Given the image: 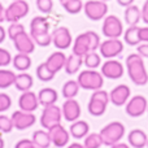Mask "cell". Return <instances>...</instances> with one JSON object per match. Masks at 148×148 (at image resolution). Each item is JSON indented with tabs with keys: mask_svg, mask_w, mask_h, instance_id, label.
Returning <instances> with one entry per match:
<instances>
[{
	"mask_svg": "<svg viewBox=\"0 0 148 148\" xmlns=\"http://www.w3.org/2000/svg\"><path fill=\"white\" fill-rule=\"evenodd\" d=\"M83 3L82 0H66V1L62 3V7L70 14H77L83 9Z\"/></svg>",
	"mask_w": 148,
	"mask_h": 148,
	"instance_id": "36",
	"label": "cell"
},
{
	"mask_svg": "<svg viewBox=\"0 0 148 148\" xmlns=\"http://www.w3.org/2000/svg\"><path fill=\"white\" fill-rule=\"evenodd\" d=\"M88 131H90V126L86 121L83 120H77L72 122V126L69 129V133L73 138L75 139H82V138H86L88 135Z\"/></svg>",
	"mask_w": 148,
	"mask_h": 148,
	"instance_id": "23",
	"label": "cell"
},
{
	"mask_svg": "<svg viewBox=\"0 0 148 148\" xmlns=\"http://www.w3.org/2000/svg\"><path fill=\"white\" fill-rule=\"evenodd\" d=\"M72 34H70L69 29L61 26V27H56L52 31V43L55 47L59 49H66L72 46Z\"/></svg>",
	"mask_w": 148,
	"mask_h": 148,
	"instance_id": "11",
	"label": "cell"
},
{
	"mask_svg": "<svg viewBox=\"0 0 148 148\" xmlns=\"http://www.w3.org/2000/svg\"><path fill=\"white\" fill-rule=\"evenodd\" d=\"M31 140H33L34 146H36L38 148H48L52 143L48 130H36L33 134V139Z\"/></svg>",
	"mask_w": 148,
	"mask_h": 148,
	"instance_id": "26",
	"label": "cell"
},
{
	"mask_svg": "<svg viewBox=\"0 0 148 148\" xmlns=\"http://www.w3.org/2000/svg\"><path fill=\"white\" fill-rule=\"evenodd\" d=\"M34 81L33 77L27 73H21L18 75H16V81H14V86L18 91H30L31 86H33Z\"/></svg>",
	"mask_w": 148,
	"mask_h": 148,
	"instance_id": "28",
	"label": "cell"
},
{
	"mask_svg": "<svg viewBox=\"0 0 148 148\" xmlns=\"http://www.w3.org/2000/svg\"><path fill=\"white\" fill-rule=\"evenodd\" d=\"M13 127L14 126H13L12 117L5 116V114H0V131L7 134V133H10Z\"/></svg>",
	"mask_w": 148,
	"mask_h": 148,
	"instance_id": "38",
	"label": "cell"
},
{
	"mask_svg": "<svg viewBox=\"0 0 148 148\" xmlns=\"http://www.w3.org/2000/svg\"><path fill=\"white\" fill-rule=\"evenodd\" d=\"M48 134H49L52 144L56 146L57 148H62V147L68 146V143H69L70 133L61 123H59V125H56V126H52L51 129H48Z\"/></svg>",
	"mask_w": 148,
	"mask_h": 148,
	"instance_id": "12",
	"label": "cell"
},
{
	"mask_svg": "<svg viewBox=\"0 0 148 148\" xmlns=\"http://www.w3.org/2000/svg\"><path fill=\"white\" fill-rule=\"evenodd\" d=\"M61 112L68 122H74L81 117V105L75 99H66L61 107Z\"/></svg>",
	"mask_w": 148,
	"mask_h": 148,
	"instance_id": "17",
	"label": "cell"
},
{
	"mask_svg": "<svg viewBox=\"0 0 148 148\" xmlns=\"http://www.w3.org/2000/svg\"><path fill=\"white\" fill-rule=\"evenodd\" d=\"M33 140H30V139H21L20 142H17L16 143L14 148H27L30 146H33Z\"/></svg>",
	"mask_w": 148,
	"mask_h": 148,
	"instance_id": "45",
	"label": "cell"
},
{
	"mask_svg": "<svg viewBox=\"0 0 148 148\" xmlns=\"http://www.w3.org/2000/svg\"><path fill=\"white\" fill-rule=\"evenodd\" d=\"M77 82L81 88L96 91V90L101 88L104 84V77L101 73L96 72L95 69H86L79 73Z\"/></svg>",
	"mask_w": 148,
	"mask_h": 148,
	"instance_id": "4",
	"label": "cell"
},
{
	"mask_svg": "<svg viewBox=\"0 0 148 148\" xmlns=\"http://www.w3.org/2000/svg\"><path fill=\"white\" fill-rule=\"evenodd\" d=\"M0 148H4V139L0 136Z\"/></svg>",
	"mask_w": 148,
	"mask_h": 148,
	"instance_id": "52",
	"label": "cell"
},
{
	"mask_svg": "<svg viewBox=\"0 0 148 148\" xmlns=\"http://www.w3.org/2000/svg\"><path fill=\"white\" fill-rule=\"evenodd\" d=\"M142 20V9H139L136 5H130L125 9V22L129 26H135Z\"/></svg>",
	"mask_w": 148,
	"mask_h": 148,
	"instance_id": "24",
	"label": "cell"
},
{
	"mask_svg": "<svg viewBox=\"0 0 148 148\" xmlns=\"http://www.w3.org/2000/svg\"><path fill=\"white\" fill-rule=\"evenodd\" d=\"M36 77H38L42 82H49L53 79L55 73L47 66L46 62H43V64L38 65V68H36Z\"/></svg>",
	"mask_w": 148,
	"mask_h": 148,
	"instance_id": "34",
	"label": "cell"
},
{
	"mask_svg": "<svg viewBox=\"0 0 148 148\" xmlns=\"http://www.w3.org/2000/svg\"><path fill=\"white\" fill-rule=\"evenodd\" d=\"M16 49L18 51V53H26L30 55L31 52H34L35 49V42L33 40L31 35H29L26 31L18 34L14 39H13Z\"/></svg>",
	"mask_w": 148,
	"mask_h": 148,
	"instance_id": "16",
	"label": "cell"
},
{
	"mask_svg": "<svg viewBox=\"0 0 148 148\" xmlns=\"http://www.w3.org/2000/svg\"><path fill=\"white\" fill-rule=\"evenodd\" d=\"M12 62V56H10L9 51L5 48H0V66H7Z\"/></svg>",
	"mask_w": 148,
	"mask_h": 148,
	"instance_id": "42",
	"label": "cell"
},
{
	"mask_svg": "<svg viewBox=\"0 0 148 148\" xmlns=\"http://www.w3.org/2000/svg\"><path fill=\"white\" fill-rule=\"evenodd\" d=\"M126 69L131 82L136 86H146L148 83V73L143 57L139 53H131L126 57Z\"/></svg>",
	"mask_w": 148,
	"mask_h": 148,
	"instance_id": "1",
	"label": "cell"
},
{
	"mask_svg": "<svg viewBox=\"0 0 148 148\" xmlns=\"http://www.w3.org/2000/svg\"><path fill=\"white\" fill-rule=\"evenodd\" d=\"M103 35L108 39H118L123 34V25L117 16H107L103 22Z\"/></svg>",
	"mask_w": 148,
	"mask_h": 148,
	"instance_id": "7",
	"label": "cell"
},
{
	"mask_svg": "<svg viewBox=\"0 0 148 148\" xmlns=\"http://www.w3.org/2000/svg\"><path fill=\"white\" fill-rule=\"evenodd\" d=\"M12 105V100H10L9 95L7 94H0V113L5 112L9 109V107Z\"/></svg>",
	"mask_w": 148,
	"mask_h": 148,
	"instance_id": "41",
	"label": "cell"
},
{
	"mask_svg": "<svg viewBox=\"0 0 148 148\" xmlns=\"http://www.w3.org/2000/svg\"><path fill=\"white\" fill-rule=\"evenodd\" d=\"M36 7L42 13H49L53 9V0H36Z\"/></svg>",
	"mask_w": 148,
	"mask_h": 148,
	"instance_id": "40",
	"label": "cell"
},
{
	"mask_svg": "<svg viewBox=\"0 0 148 148\" xmlns=\"http://www.w3.org/2000/svg\"><path fill=\"white\" fill-rule=\"evenodd\" d=\"M29 13V4L25 0H14L9 7L5 8V21L18 22L21 18L26 17Z\"/></svg>",
	"mask_w": 148,
	"mask_h": 148,
	"instance_id": "8",
	"label": "cell"
},
{
	"mask_svg": "<svg viewBox=\"0 0 148 148\" xmlns=\"http://www.w3.org/2000/svg\"><path fill=\"white\" fill-rule=\"evenodd\" d=\"M49 23L47 18L44 17H34L30 22V34H39V33H48Z\"/></svg>",
	"mask_w": 148,
	"mask_h": 148,
	"instance_id": "27",
	"label": "cell"
},
{
	"mask_svg": "<svg viewBox=\"0 0 148 148\" xmlns=\"http://www.w3.org/2000/svg\"><path fill=\"white\" fill-rule=\"evenodd\" d=\"M3 21H5V9H4V7H3V4L0 3V23H1Z\"/></svg>",
	"mask_w": 148,
	"mask_h": 148,
	"instance_id": "49",
	"label": "cell"
},
{
	"mask_svg": "<svg viewBox=\"0 0 148 148\" xmlns=\"http://www.w3.org/2000/svg\"><path fill=\"white\" fill-rule=\"evenodd\" d=\"M100 56L105 57V59H113V57L118 56L122 53L123 51V43L120 39H107V40L101 42L99 47Z\"/></svg>",
	"mask_w": 148,
	"mask_h": 148,
	"instance_id": "10",
	"label": "cell"
},
{
	"mask_svg": "<svg viewBox=\"0 0 148 148\" xmlns=\"http://www.w3.org/2000/svg\"><path fill=\"white\" fill-rule=\"evenodd\" d=\"M59 1H60V3H61V4H62V3H64V1H66V0H59Z\"/></svg>",
	"mask_w": 148,
	"mask_h": 148,
	"instance_id": "54",
	"label": "cell"
},
{
	"mask_svg": "<svg viewBox=\"0 0 148 148\" xmlns=\"http://www.w3.org/2000/svg\"><path fill=\"white\" fill-rule=\"evenodd\" d=\"M139 39L140 43H148V25L144 27H139Z\"/></svg>",
	"mask_w": 148,
	"mask_h": 148,
	"instance_id": "43",
	"label": "cell"
},
{
	"mask_svg": "<svg viewBox=\"0 0 148 148\" xmlns=\"http://www.w3.org/2000/svg\"><path fill=\"white\" fill-rule=\"evenodd\" d=\"M5 36H7V31H5V29L1 25H0V43H3V42H4Z\"/></svg>",
	"mask_w": 148,
	"mask_h": 148,
	"instance_id": "48",
	"label": "cell"
},
{
	"mask_svg": "<svg viewBox=\"0 0 148 148\" xmlns=\"http://www.w3.org/2000/svg\"><path fill=\"white\" fill-rule=\"evenodd\" d=\"M84 148H100L103 146V139L100 136V134L97 133H92L84 138L83 142Z\"/></svg>",
	"mask_w": 148,
	"mask_h": 148,
	"instance_id": "35",
	"label": "cell"
},
{
	"mask_svg": "<svg viewBox=\"0 0 148 148\" xmlns=\"http://www.w3.org/2000/svg\"><path fill=\"white\" fill-rule=\"evenodd\" d=\"M110 103L109 100V94L104 90H96V91L92 92L91 97H90L88 101V113L91 116H95V117H100L105 113L107 110L108 104Z\"/></svg>",
	"mask_w": 148,
	"mask_h": 148,
	"instance_id": "3",
	"label": "cell"
},
{
	"mask_svg": "<svg viewBox=\"0 0 148 148\" xmlns=\"http://www.w3.org/2000/svg\"><path fill=\"white\" fill-rule=\"evenodd\" d=\"M83 64L87 66V69H96L101 64V57L99 53H96V51L88 52L83 56Z\"/></svg>",
	"mask_w": 148,
	"mask_h": 148,
	"instance_id": "32",
	"label": "cell"
},
{
	"mask_svg": "<svg viewBox=\"0 0 148 148\" xmlns=\"http://www.w3.org/2000/svg\"><path fill=\"white\" fill-rule=\"evenodd\" d=\"M18 107L21 110L25 112H31L38 109L39 107V100H38V95H35L33 91H25L22 92V95L18 99Z\"/></svg>",
	"mask_w": 148,
	"mask_h": 148,
	"instance_id": "19",
	"label": "cell"
},
{
	"mask_svg": "<svg viewBox=\"0 0 148 148\" xmlns=\"http://www.w3.org/2000/svg\"><path fill=\"white\" fill-rule=\"evenodd\" d=\"M123 65L117 60L109 59L101 65V74L103 77L109 79H118L123 75Z\"/></svg>",
	"mask_w": 148,
	"mask_h": 148,
	"instance_id": "15",
	"label": "cell"
},
{
	"mask_svg": "<svg viewBox=\"0 0 148 148\" xmlns=\"http://www.w3.org/2000/svg\"><path fill=\"white\" fill-rule=\"evenodd\" d=\"M88 52H92V44L88 35V31H86V33L79 34L75 38V40L73 43V53L83 57Z\"/></svg>",
	"mask_w": 148,
	"mask_h": 148,
	"instance_id": "18",
	"label": "cell"
},
{
	"mask_svg": "<svg viewBox=\"0 0 148 148\" xmlns=\"http://www.w3.org/2000/svg\"><path fill=\"white\" fill-rule=\"evenodd\" d=\"M123 39L125 43L129 46H139L140 39H139V26H129L127 30L123 33Z\"/></svg>",
	"mask_w": 148,
	"mask_h": 148,
	"instance_id": "29",
	"label": "cell"
},
{
	"mask_svg": "<svg viewBox=\"0 0 148 148\" xmlns=\"http://www.w3.org/2000/svg\"><path fill=\"white\" fill-rule=\"evenodd\" d=\"M12 61H13L14 68L17 70H20V72H26V70L30 69V66H31V59H30V56L26 53L16 55Z\"/></svg>",
	"mask_w": 148,
	"mask_h": 148,
	"instance_id": "30",
	"label": "cell"
},
{
	"mask_svg": "<svg viewBox=\"0 0 148 148\" xmlns=\"http://www.w3.org/2000/svg\"><path fill=\"white\" fill-rule=\"evenodd\" d=\"M82 65H83V57L72 53L69 57H66V62H65L64 69L68 74L73 75V74H75L77 72H79Z\"/></svg>",
	"mask_w": 148,
	"mask_h": 148,
	"instance_id": "25",
	"label": "cell"
},
{
	"mask_svg": "<svg viewBox=\"0 0 148 148\" xmlns=\"http://www.w3.org/2000/svg\"><path fill=\"white\" fill-rule=\"evenodd\" d=\"M147 148H148V142H147Z\"/></svg>",
	"mask_w": 148,
	"mask_h": 148,
	"instance_id": "56",
	"label": "cell"
},
{
	"mask_svg": "<svg viewBox=\"0 0 148 148\" xmlns=\"http://www.w3.org/2000/svg\"><path fill=\"white\" fill-rule=\"evenodd\" d=\"M103 1H109V0H103Z\"/></svg>",
	"mask_w": 148,
	"mask_h": 148,
	"instance_id": "55",
	"label": "cell"
},
{
	"mask_svg": "<svg viewBox=\"0 0 148 148\" xmlns=\"http://www.w3.org/2000/svg\"><path fill=\"white\" fill-rule=\"evenodd\" d=\"M16 74L8 69H0V88H7V87L14 84Z\"/></svg>",
	"mask_w": 148,
	"mask_h": 148,
	"instance_id": "33",
	"label": "cell"
},
{
	"mask_svg": "<svg viewBox=\"0 0 148 148\" xmlns=\"http://www.w3.org/2000/svg\"><path fill=\"white\" fill-rule=\"evenodd\" d=\"M84 14L91 21H100L107 17L108 5L103 0H88L83 5Z\"/></svg>",
	"mask_w": 148,
	"mask_h": 148,
	"instance_id": "5",
	"label": "cell"
},
{
	"mask_svg": "<svg viewBox=\"0 0 148 148\" xmlns=\"http://www.w3.org/2000/svg\"><path fill=\"white\" fill-rule=\"evenodd\" d=\"M79 88H81V87H79L78 82L70 79V81L65 82V84L62 86V96H64L65 99H74V97L78 95Z\"/></svg>",
	"mask_w": 148,
	"mask_h": 148,
	"instance_id": "31",
	"label": "cell"
},
{
	"mask_svg": "<svg viewBox=\"0 0 148 148\" xmlns=\"http://www.w3.org/2000/svg\"><path fill=\"white\" fill-rule=\"evenodd\" d=\"M57 99H59L57 91L55 88H49V87L42 88L40 91H39V94H38L39 104L43 105V107H48V105L56 104Z\"/></svg>",
	"mask_w": 148,
	"mask_h": 148,
	"instance_id": "22",
	"label": "cell"
},
{
	"mask_svg": "<svg viewBox=\"0 0 148 148\" xmlns=\"http://www.w3.org/2000/svg\"><path fill=\"white\" fill-rule=\"evenodd\" d=\"M25 31V27H23V25L22 23H18V22H12L10 23V26L8 27V31H7V34H8V36H9L10 39H14L16 36L18 35V34H21V33H23Z\"/></svg>",
	"mask_w": 148,
	"mask_h": 148,
	"instance_id": "39",
	"label": "cell"
},
{
	"mask_svg": "<svg viewBox=\"0 0 148 148\" xmlns=\"http://www.w3.org/2000/svg\"><path fill=\"white\" fill-rule=\"evenodd\" d=\"M27 148H38V147H36V146H34V144H33V146H30V147H27Z\"/></svg>",
	"mask_w": 148,
	"mask_h": 148,
	"instance_id": "53",
	"label": "cell"
},
{
	"mask_svg": "<svg viewBox=\"0 0 148 148\" xmlns=\"http://www.w3.org/2000/svg\"><path fill=\"white\" fill-rule=\"evenodd\" d=\"M117 3L121 5V7L127 8V7H130V5L134 4V0H117Z\"/></svg>",
	"mask_w": 148,
	"mask_h": 148,
	"instance_id": "47",
	"label": "cell"
},
{
	"mask_svg": "<svg viewBox=\"0 0 148 148\" xmlns=\"http://www.w3.org/2000/svg\"><path fill=\"white\" fill-rule=\"evenodd\" d=\"M65 62H66V56H65V53L61 51H57V52H53L51 56H48L46 64L52 72L56 74L57 72H60V70L65 66Z\"/></svg>",
	"mask_w": 148,
	"mask_h": 148,
	"instance_id": "20",
	"label": "cell"
},
{
	"mask_svg": "<svg viewBox=\"0 0 148 148\" xmlns=\"http://www.w3.org/2000/svg\"><path fill=\"white\" fill-rule=\"evenodd\" d=\"M130 94H131V90L129 86H126V84H118V86H116L109 92V100L116 107H122V105H126V103L129 101Z\"/></svg>",
	"mask_w": 148,
	"mask_h": 148,
	"instance_id": "13",
	"label": "cell"
},
{
	"mask_svg": "<svg viewBox=\"0 0 148 148\" xmlns=\"http://www.w3.org/2000/svg\"><path fill=\"white\" fill-rule=\"evenodd\" d=\"M125 125L118 121H113V122L108 123L107 126H104L99 134L103 139V144L110 147L116 143H120V140L125 136Z\"/></svg>",
	"mask_w": 148,
	"mask_h": 148,
	"instance_id": "2",
	"label": "cell"
},
{
	"mask_svg": "<svg viewBox=\"0 0 148 148\" xmlns=\"http://www.w3.org/2000/svg\"><path fill=\"white\" fill-rule=\"evenodd\" d=\"M147 113H148V109H147Z\"/></svg>",
	"mask_w": 148,
	"mask_h": 148,
	"instance_id": "57",
	"label": "cell"
},
{
	"mask_svg": "<svg viewBox=\"0 0 148 148\" xmlns=\"http://www.w3.org/2000/svg\"><path fill=\"white\" fill-rule=\"evenodd\" d=\"M142 20H143L144 23L148 25V0H146V3L143 4V8H142Z\"/></svg>",
	"mask_w": 148,
	"mask_h": 148,
	"instance_id": "46",
	"label": "cell"
},
{
	"mask_svg": "<svg viewBox=\"0 0 148 148\" xmlns=\"http://www.w3.org/2000/svg\"><path fill=\"white\" fill-rule=\"evenodd\" d=\"M127 140L129 144L134 148H144L147 147V142H148V136L140 129H134L129 133L127 135Z\"/></svg>",
	"mask_w": 148,
	"mask_h": 148,
	"instance_id": "21",
	"label": "cell"
},
{
	"mask_svg": "<svg viewBox=\"0 0 148 148\" xmlns=\"http://www.w3.org/2000/svg\"><path fill=\"white\" fill-rule=\"evenodd\" d=\"M138 53L142 57H146L148 59V43H142L138 46Z\"/></svg>",
	"mask_w": 148,
	"mask_h": 148,
	"instance_id": "44",
	"label": "cell"
},
{
	"mask_svg": "<svg viewBox=\"0 0 148 148\" xmlns=\"http://www.w3.org/2000/svg\"><path fill=\"white\" fill-rule=\"evenodd\" d=\"M13 126L17 130H25L35 123L36 117L31 112H25V110H16L12 114Z\"/></svg>",
	"mask_w": 148,
	"mask_h": 148,
	"instance_id": "14",
	"label": "cell"
},
{
	"mask_svg": "<svg viewBox=\"0 0 148 148\" xmlns=\"http://www.w3.org/2000/svg\"><path fill=\"white\" fill-rule=\"evenodd\" d=\"M148 109V101L143 95H135V96L130 97L129 101L126 103L125 110L130 117H140Z\"/></svg>",
	"mask_w": 148,
	"mask_h": 148,
	"instance_id": "9",
	"label": "cell"
},
{
	"mask_svg": "<svg viewBox=\"0 0 148 148\" xmlns=\"http://www.w3.org/2000/svg\"><path fill=\"white\" fill-rule=\"evenodd\" d=\"M35 44L40 47H47L52 43V33H39V34H30Z\"/></svg>",
	"mask_w": 148,
	"mask_h": 148,
	"instance_id": "37",
	"label": "cell"
},
{
	"mask_svg": "<svg viewBox=\"0 0 148 148\" xmlns=\"http://www.w3.org/2000/svg\"><path fill=\"white\" fill-rule=\"evenodd\" d=\"M110 148H130L126 143H116L113 146H110Z\"/></svg>",
	"mask_w": 148,
	"mask_h": 148,
	"instance_id": "50",
	"label": "cell"
},
{
	"mask_svg": "<svg viewBox=\"0 0 148 148\" xmlns=\"http://www.w3.org/2000/svg\"><path fill=\"white\" fill-rule=\"evenodd\" d=\"M66 148H84V146L81 144V143H72V144H69Z\"/></svg>",
	"mask_w": 148,
	"mask_h": 148,
	"instance_id": "51",
	"label": "cell"
},
{
	"mask_svg": "<svg viewBox=\"0 0 148 148\" xmlns=\"http://www.w3.org/2000/svg\"><path fill=\"white\" fill-rule=\"evenodd\" d=\"M61 118H62L61 108L57 107L56 104L48 105V107H44L43 112H42L40 125H42V127L48 130L52 126H56L59 123H61Z\"/></svg>",
	"mask_w": 148,
	"mask_h": 148,
	"instance_id": "6",
	"label": "cell"
}]
</instances>
